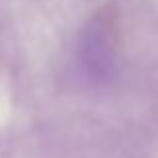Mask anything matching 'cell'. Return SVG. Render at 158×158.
Here are the masks:
<instances>
[]
</instances>
